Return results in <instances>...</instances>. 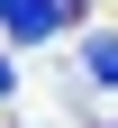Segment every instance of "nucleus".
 <instances>
[{
    "instance_id": "obj_1",
    "label": "nucleus",
    "mask_w": 118,
    "mask_h": 128,
    "mask_svg": "<svg viewBox=\"0 0 118 128\" xmlns=\"http://www.w3.org/2000/svg\"><path fill=\"white\" fill-rule=\"evenodd\" d=\"M64 18H73V0H0V37H9V46L64 37Z\"/></svg>"
},
{
    "instance_id": "obj_2",
    "label": "nucleus",
    "mask_w": 118,
    "mask_h": 128,
    "mask_svg": "<svg viewBox=\"0 0 118 128\" xmlns=\"http://www.w3.org/2000/svg\"><path fill=\"white\" fill-rule=\"evenodd\" d=\"M82 64H91L100 92H118V37H109V28H100V37H82Z\"/></svg>"
},
{
    "instance_id": "obj_3",
    "label": "nucleus",
    "mask_w": 118,
    "mask_h": 128,
    "mask_svg": "<svg viewBox=\"0 0 118 128\" xmlns=\"http://www.w3.org/2000/svg\"><path fill=\"white\" fill-rule=\"evenodd\" d=\"M9 92H18V64H9V55H0V101H9Z\"/></svg>"
}]
</instances>
